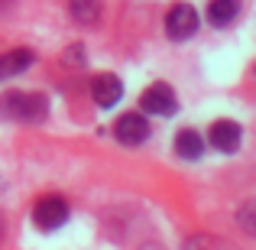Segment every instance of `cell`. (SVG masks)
I'll use <instances>...</instances> for the list:
<instances>
[{"mask_svg":"<svg viewBox=\"0 0 256 250\" xmlns=\"http://www.w3.org/2000/svg\"><path fill=\"white\" fill-rule=\"evenodd\" d=\"M0 117L16 124H42L49 117V98L39 91H10L0 98Z\"/></svg>","mask_w":256,"mask_h":250,"instance_id":"6da1fadb","label":"cell"},{"mask_svg":"<svg viewBox=\"0 0 256 250\" xmlns=\"http://www.w3.org/2000/svg\"><path fill=\"white\" fill-rule=\"evenodd\" d=\"M198 26H201L198 10H194L192 4H185V0L172 4L169 13H166V36H169L172 43H185V39H192L194 33H198Z\"/></svg>","mask_w":256,"mask_h":250,"instance_id":"7a4b0ae2","label":"cell"},{"mask_svg":"<svg viewBox=\"0 0 256 250\" xmlns=\"http://www.w3.org/2000/svg\"><path fill=\"white\" fill-rule=\"evenodd\" d=\"M68 214H72V205L65 195H42L32 205V221H36L39 231H58L68 221Z\"/></svg>","mask_w":256,"mask_h":250,"instance_id":"3957f363","label":"cell"},{"mask_svg":"<svg viewBox=\"0 0 256 250\" xmlns=\"http://www.w3.org/2000/svg\"><path fill=\"white\" fill-rule=\"evenodd\" d=\"M140 107H143V114H150V117H172V114L178 111V98H175L169 82H152L140 94Z\"/></svg>","mask_w":256,"mask_h":250,"instance_id":"277c9868","label":"cell"},{"mask_svg":"<svg viewBox=\"0 0 256 250\" xmlns=\"http://www.w3.org/2000/svg\"><path fill=\"white\" fill-rule=\"evenodd\" d=\"M150 120H146V114H140V111H126V114H120L117 120H114V137L120 140L124 146H140V143H146L150 140Z\"/></svg>","mask_w":256,"mask_h":250,"instance_id":"5b68a950","label":"cell"},{"mask_svg":"<svg viewBox=\"0 0 256 250\" xmlns=\"http://www.w3.org/2000/svg\"><path fill=\"white\" fill-rule=\"evenodd\" d=\"M208 143H211L214 150H220V153H237L240 143H244V130H240L237 120L220 117V120H214L211 130H208Z\"/></svg>","mask_w":256,"mask_h":250,"instance_id":"8992f818","label":"cell"},{"mask_svg":"<svg viewBox=\"0 0 256 250\" xmlns=\"http://www.w3.org/2000/svg\"><path fill=\"white\" fill-rule=\"evenodd\" d=\"M91 98L100 111H107V107H114L124 98V82H120L114 72H100V75L91 78Z\"/></svg>","mask_w":256,"mask_h":250,"instance_id":"52a82bcc","label":"cell"},{"mask_svg":"<svg viewBox=\"0 0 256 250\" xmlns=\"http://www.w3.org/2000/svg\"><path fill=\"white\" fill-rule=\"evenodd\" d=\"M172 150H175V156H178V159H188V163H194V159L204 156V137H201L198 130H188V127H185V130L175 133Z\"/></svg>","mask_w":256,"mask_h":250,"instance_id":"ba28073f","label":"cell"},{"mask_svg":"<svg viewBox=\"0 0 256 250\" xmlns=\"http://www.w3.org/2000/svg\"><path fill=\"white\" fill-rule=\"evenodd\" d=\"M32 62H36V56H32L30 49H10V52H0V82L23 75V72L30 69Z\"/></svg>","mask_w":256,"mask_h":250,"instance_id":"9c48e42d","label":"cell"},{"mask_svg":"<svg viewBox=\"0 0 256 250\" xmlns=\"http://www.w3.org/2000/svg\"><path fill=\"white\" fill-rule=\"evenodd\" d=\"M240 17V0H211L208 4V23L214 30H224Z\"/></svg>","mask_w":256,"mask_h":250,"instance_id":"30bf717a","label":"cell"},{"mask_svg":"<svg viewBox=\"0 0 256 250\" xmlns=\"http://www.w3.org/2000/svg\"><path fill=\"white\" fill-rule=\"evenodd\" d=\"M68 10H72V17H75L78 23L91 26L94 20L100 17V0H68Z\"/></svg>","mask_w":256,"mask_h":250,"instance_id":"8fae6325","label":"cell"},{"mask_svg":"<svg viewBox=\"0 0 256 250\" xmlns=\"http://www.w3.org/2000/svg\"><path fill=\"white\" fill-rule=\"evenodd\" d=\"M240 224H244V231L256 234V201H246V205L240 208Z\"/></svg>","mask_w":256,"mask_h":250,"instance_id":"7c38bea8","label":"cell"},{"mask_svg":"<svg viewBox=\"0 0 256 250\" xmlns=\"http://www.w3.org/2000/svg\"><path fill=\"white\" fill-rule=\"evenodd\" d=\"M188 247H224V240H218V237H192Z\"/></svg>","mask_w":256,"mask_h":250,"instance_id":"4fadbf2b","label":"cell"}]
</instances>
